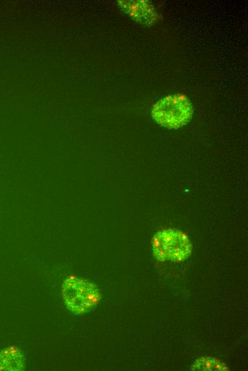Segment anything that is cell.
I'll return each mask as SVG.
<instances>
[{
    "instance_id": "8992f818",
    "label": "cell",
    "mask_w": 248,
    "mask_h": 371,
    "mask_svg": "<svg viewBox=\"0 0 248 371\" xmlns=\"http://www.w3.org/2000/svg\"><path fill=\"white\" fill-rule=\"evenodd\" d=\"M190 370L197 371H224L228 370L229 367L219 359L212 357H201L194 362Z\"/></svg>"
},
{
    "instance_id": "3957f363",
    "label": "cell",
    "mask_w": 248,
    "mask_h": 371,
    "mask_svg": "<svg viewBox=\"0 0 248 371\" xmlns=\"http://www.w3.org/2000/svg\"><path fill=\"white\" fill-rule=\"evenodd\" d=\"M155 258L160 261L180 263L190 257L192 245L188 237L175 229H163L156 233L152 239Z\"/></svg>"
},
{
    "instance_id": "277c9868",
    "label": "cell",
    "mask_w": 248,
    "mask_h": 371,
    "mask_svg": "<svg viewBox=\"0 0 248 371\" xmlns=\"http://www.w3.org/2000/svg\"><path fill=\"white\" fill-rule=\"evenodd\" d=\"M125 10L136 21L152 24L157 20V13L153 4L148 1H122Z\"/></svg>"
},
{
    "instance_id": "5b68a950",
    "label": "cell",
    "mask_w": 248,
    "mask_h": 371,
    "mask_svg": "<svg viewBox=\"0 0 248 371\" xmlns=\"http://www.w3.org/2000/svg\"><path fill=\"white\" fill-rule=\"evenodd\" d=\"M24 357L21 351L10 346L0 352V370H21L24 367Z\"/></svg>"
},
{
    "instance_id": "7a4b0ae2",
    "label": "cell",
    "mask_w": 248,
    "mask_h": 371,
    "mask_svg": "<svg viewBox=\"0 0 248 371\" xmlns=\"http://www.w3.org/2000/svg\"><path fill=\"white\" fill-rule=\"evenodd\" d=\"M152 117L159 125L179 128L187 124L193 113L189 98L181 93L167 96L153 106Z\"/></svg>"
},
{
    "instance_id": "6da1fadb",
    "label": "cell",
    "mask_w": 248,
    "mask_h": 371,
    "mask_svg": "<svg viewBox=\"0 0 248 371\" xmlns=\"http://www.w3.org/2000/svg\"><path fill=\"white\" fill-rule=\"evenodd\" d=\"M61 295L67 310L76 315L89 312L101 299L100 292L95 284L74 276L63 280Z\"/></svg>"
}]
</instances>
